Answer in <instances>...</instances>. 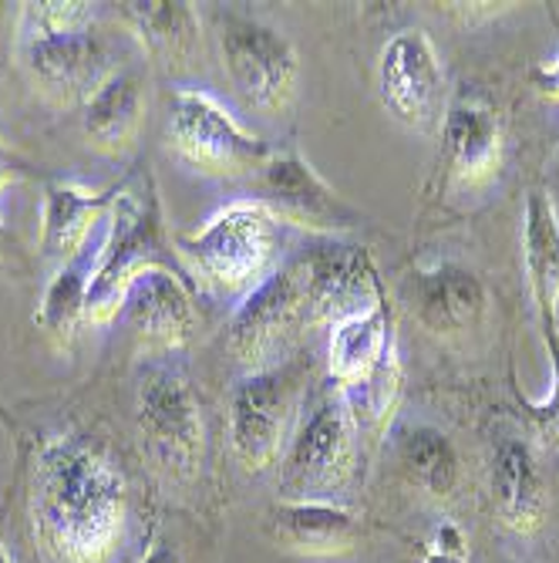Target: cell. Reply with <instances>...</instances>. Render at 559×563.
I'll list each match as a JSON object with an SVG mask.
<instances>
[{"label":"cell","instance_id":"1","mask_svg":"<svg viewBox=\"0 0 559 563\" xmlns=\"http://www.w3.org/2000/svg\"><path fill=\"white\" fill-rule=\"evenodd\" d=\"M31 523L58 563H109L125 530V479L85 442H47L31 463Z\"/></svg>","mask_w":559,"mask_h":563},{"label":"cell","instance_id":"2","mask_svg":"<svg viewBox=\"0 0 559 563\" xmlns=\"http://www.w3.org/2000/svg\"><path fill=\"white\" fill-rule=\"evenodd\" d=\"M283 223L260 199L230 202L195 233L176 240L189 271L216 294H253L280 261Z\"/></svg>","mask_w":559,"mask_h":563},{"label":"cell","instance_id":"3","mask_svg":"<svg viewBox=\"0 0 559 563\" xmlns=\"http://www.w3.org/2000/svg\"><path fill=\"white\" fill-rule=\"evenodd\" d=\"M159 246H163V213L156 186L145 176L138 189H122L119 202L112 207V230L105 240V250L91 271L88 297H85V318L88 321H112L119 318L122 297L128 284L148 271L159 267Z\"/></svg>","mask_w":559,"mask_h":563},{"label":"cell","instance_id":"4","mask_svg":"<svg viewBox=\"0 0 559 563\" xmlns=\"http://www.w3.org/2000/svg\"><path fill=\"white\" fill-rule=\"evenodd\" d=\"M311 324H317V311L311 300L308 261L300 253L243 297L233 314L230 344L243 365L253 372H267Z\"/></svg>","mask_w":559,"mask_h":563},{"label":"cell","instance_id":"5","mask_svg":"<svg viewBox=\"0 0 559 563\" xmlns=\"http://www.w3.org/2000/svg\"><path fill=\"white\" fill-rule=\"evenodd\" d=\"M220 47L223 68L249 109L277 115L290 106L300 78V58L283 31L260 18L223 14Z\"/></svg>","mask_w":559,"mask_h":563},{"label":"cell","instance_id":"6","mask_svg":"<svg viewBox=\"0 0 559 563\" xmlns=\"http://www.w3.org/2000/svg\"><path fill=\"white\" fill-rule=\"evenodd\" d=\"M169 142L186 166L206 176H243L270 159L264 139L249 135L213 95L195 88L172 95Z\"/></svg>","mask_w":559,"mask_h":563},{"label":"cell","instance_id":"7","mask_svg":"<svg viewBox=\"0 0 559 563\" xmlns=\"http://www.w3.org/2000/svg\"><path fill=\"white\" fill-rule=\"evenodd\" d=\"M297 372L267 368L243 378L230 395V445L246 473H264L287 445L297 412Z\"/></svg>","mask_w":559,"mask_h":563},{"label":"cell","instance_id":"8","mask_svg":"<svg viewBox=\"0 0 559 563\" xmlns=\"http://www.w3.org/2000/svg\"><path fill=\"white\" fill-rule=\"evenodd\" d=\"M354 463V412L347 395H327L293 435L283 459V499H324Z\"/></svg>","mask_w":559,"mask_h":563},{"label":"cell","instance_id":"9","mask_svg":"<svg viewBox=\"0 0 559 563\" xmlns=\"http://www.w3.org/2000/svg\"><path fill=\"white\" fill-rule=\"evenodd\" d=\"M135 419L142 445L172 476H192L202 455V412L179 372H148L138 385Z\"/></svg>","mask_w":559,"mask_h":563},{"label":"cell","instance_id":"10","mask_svg":"<svg viewBox=\"0 0 559 563\" xmlns=\"http://www.w3.org/2000/svg\"><path fill=\"white\" fill-rule=\"evenodd\" d=\"M260 202L283 227L297 223L317 233H340L361 223L358 210L347 199H340L293 148L270 152V159L260 166Z\"/></svg>","mask_w":559,"mask_h":563},{"label":"cell","instance_id":"11","mask_svg":"<svg viewBox=\"0 0 559 563\" xmlns=\"http://www.w3.org/2000/svg\"><path fill=\"white\" fill-rule=\"evenodd\" d=\"M24 65L34 85L55 101H88L115 71L109 68V47L91 27L44 34L24 41Z\"/></svg>","mask_w":559,"mask_h":563},{"label":"cell","instance_id":"12","mask_svg":"<svg viewBox=\"0 0 559 563\" xmlns=\"http://www.w3.org/2000/svg\"><path fill=\"white\" fill-rule=\"evenodd\" d=\"M378 95L404 125H425L441 95V65L425 31L394 34L378 62Z\"/></svg>","mask_w":559,"mask_h":563},{"label":"cell","instance_id":"13","mask_svg":"<svg viewBox=\"0 0 559 563\" xmlns=\"http://www.w3.org/2000/svg\"><path fill=\"white\" fill-rule=\"evenodd\" d=\"M264 530L280 550L297 556H344L361 540V520L327 499H280Z\"/></svg>","mask_w":559,"mask_h":563},{"label":"cell","instance_id":"14","mask_svg":"<svg viewBox=\"0 0 559 563\" xmlns=\"http://www.w3.org/2000/svg\"><path fill=\"white\" fill-rule=\"evenodd\" d=\"M119 318L145 347H179L192 331L195 311L186 287L166 267H148L128 284Z\"/></svg>","mask_w":559,"mask_h":563},{"label":"cell","instance_id":"15","mask_svg":"<svg viewBox=\"0 0 559 563\" xmlns=\"http://www.w3.org/2000/svg\"><path fill=\"white\" fill-rule=\"evenodd\" d=\"M388 331H391L388 307L381 297L374 303L361 307V311L334 321L331 344H327V368H331V378L344 391L368 382L391 357Z\"/></svg>","mask_w":559,"mask_h":563},{"label":"cell","instance_id":"16","mask_svg":"<svg viewBox=\"0 0 559 563\" xmlns=\"http://www.w3.org/2000/svg\"><path fill=\"white\" fill-rule=\"evenodd\" d=\"M125 183L109 186L101 192H88L68 183H47L44 189V230H41V250L51 261L71 264L85 250V240L101 213H109Z\"/></svg>","mask_w":559,"mask_h":563},{"label":"cell","instance_id":"17","mask_svg":"<svg viewBox=\"0 0 559 563\" xmlns=\"http://www.w3.org/2000/svg\"><path fill=\"white\" fill-rule=\"evenodd\" d=\"M445 169L455 183L476 186L492 176L502 152V132L499 119L482 101H455L445 115Z\"/></svg>","mask_w":559,"mask_h":563},{"label":"cell","instance_id":"18","mask_svg":"<svg viewBox=\"0 0 559 563\" xmlns=\"http://www.w3.org/2000/svg\"><path fill=\"white\" fill-rule=\"evenodd\" d=\"M492 499L499 520L516 530L529 533L543 523L546 514V486L536 455L519 439H502L492 459Z\"/></svg>","mask_w":559,"mask_h":563},{"label":"cell","instance_id":"19","mask_svg":"<svg viewBox=\"0 0 559 563\" xmlns=\"http://www.w3.org/2000/svg\"><path fill=\"white\" fill-rule=\"evenodd\" d=\"M415 303L432 331H469L485 314L489 297L472 271L438 264L415 277Z\"/></svg>","mask_w":559,"mask_h":563},{"label":"cell","instance_id":"20","mask_svg":"<svg viewBox=\"0 0 559 563\" xmlns=\"http://www.w3.org/2000/svg\"><path fill=\"white\" fill-rule=\"evenodd\" d=\"M142 125V88L128 71H115L85 101V135L94 148L119 156L135 142Z\"/></svg>","mask_w":559,"mask_h":563},{"label":"cell","instance_id":"21","mask_svg":"<svg viewBox=\"0 0 559 563\" xmlns=\"http://www.w3.org/2000/svg\"><path fill=\"white\" fill-rule=\"evenodd\" d=\"M125 21L142 37L145 51L163 65H186L199 44V18L192 4H172V0H138L122 4Z\"/></svg>","mask_w":559,"mask_h":563},{"label":"cell","instance_id":"22","mask_svg":"<svg viewBox=\"0 0 559 563\" xmlns=\"http://www.w3.org/2000/svg\"><path fill=\"white\" fill-rule=\"evenodd\" d=\"M526 267L533 297L539 303L543 328L556 331L559 314V223L543 192H533L526 202Z\"/></svg>","mask_w":559,"mask_h":563},{"label":"cell","instance_id":"23","mask_svg":"<svg viewBox=\"0 0 559 563\" xmlns=\"http://www.w3.org/2000/svg\"><path fill=\"white\" fill-rule=\"evenodd\" d=\"M398 459H401V470L428 496L441 499L459 483V455H455L451 442L438 429L418 426L412 432H404L398 445Z\"/></svg>","mask_w":559,"mask_h":563},{"label":"cell","instance_id":"24","mask_svg":"<svg viewBox=\"0 0 559 563\" xmlns=\"http://www.w3.org/2000/svg\"><path fill=\"white\" fill-rule=\"evenodd\" d=\"M91 271L94 267L78 253V257L71 264H65V271L51 280V287L44 294V303H41V314H37L44 331L65 334L85 318V297H88Z\"/></svg>","mask_w":559,"mask_h":563},{"label":"cell","instance_id":"25","mask_svg":"<svg viewBox=\"0 0 559 563\" xmlns=\"http://www.w3.org/2000/svg\"><path fill=\"white\" fill-rule=\"evenodd\" d=\"M94 11L91 4H75V0H44V4H24L21 11V44L44 37V34H65L78 27H91Z\"/></svg>","mask_w":559,"mask_h":563},{"label":"cell","instance_id":"26","mask_svg":"<svg viewBox=\"0 0 559 563\" xmlns=\"http://www.w3.org/2000/svg\"><path fill=\"white\" fill-rule=\"evenodd\" d=\"M422 563H469V550H466V540H462V530L459 527H438V533L432 537V543L425 547V556Z\"/></svg>","mask_w":559,"mask_h":563},{"label":"cell","instance_id":"27","mask_svg":"<svg viewBox=\"0 0 559 563\" xmlns=\"http://www.w3.org/2000/svg\"><path fill=\"white\" fill-rule=\"evenodd\" d=\"M21 176H24V163L14 156V152L4 148V142H0V189L14 179H21ZM8 246H11V233L4 227V217H0V250H8Z\"/></svg>","mask_w":559,"mask_h":563},{"label":"cell","instance_id":"28","mask_svg":"<svg viewBox=\"0 0 559 563\" xmlns=\"http://www.w3.org/2000/svg\"><path fill=\"white\" fill-rule=\"evenodd\" d=\"M142 563H182V556L172 543H152L148 553L142 556Z\"/></svg>","mask_w":559,"mask_h":563},{"label":"cell","instance_id":"29","mask_svg":"<svg viewBox=\"0 0 559 563\" xmlns=\"http://www.w3.org/2000/svg\"><path fill=\"white\" fill-rule=\"evenodd\" d=\"M549 207H552V213H559V159H556L552 179H549Z\"/></svg>","mask_w":559,"mask_h":563},{"label":"cell","instance_id":"30","mask_svg":"<svg viewBox=\"0 0 559 563\" xmlns=\"http://www.w3.org/2000/svg\"><path fill=\"white\" fill-rule=\"evenodd\" d=\"M0 563H11V560H8V556H4V550H0Z\"/></svg>","mask_w":559,"mask_h":563}]
</instances>
